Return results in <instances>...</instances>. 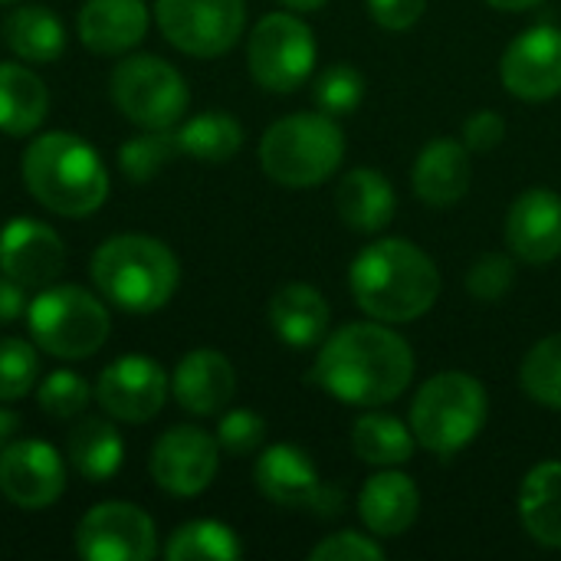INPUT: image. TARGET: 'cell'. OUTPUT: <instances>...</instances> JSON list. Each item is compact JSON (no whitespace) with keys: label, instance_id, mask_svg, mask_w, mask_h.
I'll use <instances>...</instances> for the list:
<instances>
[{"label":"cell","instance_id":"cell-36","mask_svg":"<svg viewBox=\"0 0 561 561\" xmlns=\"http://www.w3.org/2000/svg\"><path fill=\"white\" fill-rule=\"evenodd\" d=\"M89 398H92V388L76 371H53L39 381V391H36L39 411L59 421L82 414L89 408Z\"/></svg>","mask_w":561,"mask_h":561},{"label":"cell","instance_id":"cell-18","mask_svg":"<svg viewBox=\"0 0 561 561\" xmlns=\"http://www.w3.org/2000/svg\"><path fill=\"white\" fill-rule=\"evenodd\" d=\"M506 247L513 256L546 266L561 256V194L552 187L523 191L506 210Z\"/></svg>","mask_w":561,"mask_h":561},{"label":"cell","instance_id":"cell-5","mask_svg":"<svg viewBox=\"0 0 561 561\" xmlns=\"http://www.w3.org/2000/svg\"><path fill=\"white\" fill-rule=\"evenodd\" d=\"M345 158V131L325 112H293L273 122L260 141V164L283 187H316Z\"/></svg>","mask_w":561,"mask_h":561},{"label":"cell","instance_id":"cell-44","mask_svg":"<svg viewBox=\"0 0 561 561\" xmlns=\"http://www.w3.org/2000/svg\"><path fill=\"white\" fill-rule=\"evenodd\" d=\"M493 10H506V13H523V10H533L539 7L542 0H486Z\"/></svg>","mask_w":561,"mask_h":561},{"label":"cell","instance_id":"cell-9","mask_svg":"<svg viewBox=\"0 0 561 561\" xmlns=\"http://www.w3.org/2000/svg\"><path fill=\"white\" fill-rule=\"evenodd\" d=\"M316 36L293 10L266 13L247 39V66L260 89L296 92L316 69Z\"/></svg>","mask_w":561,"mask_h":561},{"label":"cell","instance_id":"cell-43","mask_svg":"<svg viewBox=\"0 0 561 561\" xmlns=\"http://www.w3.org/2000/svg\"><path fill=\"white\" fill-rule=\"evenodd\" d=\"M16 427H20V417H16L13 411L0 408V454H3V447L10 444V437L16 434Z\"/></svg>","mask_w":561,"mask_h":561},{"label":"cell","instance_id":"cell-31","mask_svg":"<svg viewBox=\"0 0 561 561\" xmlns=\"http://www.w3.org/2000/svg\"><path fill=\"white\" fill-rule=\"evenodd\" d=\"M164 556L171 561H233L243 556L240 536L217 519H194L171 533Z\"/></svg>","mask_w":561,"mask_h":561},{"label":"cell","instance_id":"cell-25","mask_svg":"<svg viewBox=\"0 0 561 561\" xmlns=\"http://www.w3.org/2000/svg\"><path fill=\"white\" fill-rule=\"evenodd\" d=\"M519 519L526 533L546 546L561 549V463H536L519 483Z\"/></svg>","mask_w":561,"mask_h":561},{"label":"cell","instance_id":"cell-20","mask_svg":"<svg viewBox=\"0 0 561 561\" xmlns=\"http://www.w3.org/2000/svg\"><path fill=\"white\" fill-rule=\"evenodd\" d=\"M411 184L421 204L427 207H454L467 197L473 184V164L470 148L450 135H440L427 141L414 161Z\"/></svg>","mask_w":561,"mask_h":561},{"label":"cell","instance_id":"cell-27","mask_svg":"<svg viewBox=\"0 0 561 561\" xmlns=\"http://www.w3.org/2000/svg\"><path fill=\"white\" fill-rule=\"evenodd\" d=\"M417 437L411 424H404L394 414H385L378 408H368L355 424H352V450L362 463L368 467H401L414 457Z\"/></svg>","mask_w":561,"mask_h":561},{"label":"cell","instance_id":"cell-21","mask_svg":"<svg viewBox=\"0 0 561 561\" xmlns=\"http://www.w3.org/2000/svg\"><path fill=\"white\" fill-rule=\"evenodd\" d=\"M421 513V490L417 483L401 473L398 467H385L365 480L358 493V516L375 539H398L404 536Z\"/></svg>","mask_w":561,"mask_h":561},{"label":"cell","instance_id":"cell-17","mask_svg":"<svg viewBox=\"0 0 561 561\" xmlns=\"http://www.w3.org/2000/svg\"><path fill=\"white\" fill-rule=\"evenodd\" d=\"M66 266L62 237L36 220V217H13L0 227V270L26 289L49 286Z\"/></svg>","mask_w":561,"mask_h":561},{"label":"cell","instance_id":"cell-26","mask_svg":"<svg viewBox=\"0 0 561 561\" xmlns=\"http://www.w3.org/2000/svg\"><path fill=\"white\" fill-rule=\"evenodd\" d=\"M46 82L20 62H0V131L16 138L33 135L46 122Z\"/></svg>","mask_w":561,"mask_h":561},{"label":"cell","instance_id":"cell-1","mask_svg":"<svg viewBox=\"0 0 561 561\" xmlns=\"http://www.w3.org/2000/svg\"><path fill=\"white\" fill-rule=\"evenodd\" d=\"M414 352L388 322H348L319 342L309 381L348 408L398 401L414 381Z\"/></svg>","mask_w":561,"mask_h":561},{"label":"cell","instance_id":"cell-42","mask_svg":"<svg viewBox=\"0 0 561 561\" xmlns=\"http://www.w3.org/2000/svg\"><path fill=\"white\" fill-rule=\"evenodd\" d=\"M26 286H20L16 279H10L3 270H0V325H10L16 322L23 312H26Z\"/></svg>","mask_w":561,"mask_h":561},{"label":"cell","instance_id":"cell-35","mask_svg":"<svg viewBox=\"0 0 561 561\" xmlns=\"http://www.w3.org/2000/svg\"><path fill=\"white\" fill-rule=\"evenodd\" d=\"M39 378L36 342L0 339V401H20Z\"/></svg>","mask_w":561,"mask_h":561},{"label":"cell","instance_id":"cell-29","mask_svg":"<svg viewBox=\"0 0 561 561\" xmlns=\"http://www.w3.org/2000/svg\"><path fill=\"white\" fill-rule=\"evenodd\" d=\"M7 46L23 62H53L66 49V30L62 20L39 3H26L7 16Z\"/></svg>","mask_w":561,"mask_h":561},{"label":"cell","instance_id":"cell-3","mask_svg":"<svg viewBox=\"0 0 561 561\" xmlns=\"http://www.w3.org/2000/svg\"><path fill=\"white\" fill-rule=\"evenodd\" d=\"M20 174L33 201L59 217H89L108 197V171L99 151L69 131L36 135L23 148Z\"/></svg>","mask_w":561,"mask_h":561},{"label":"cell","instance_id":"cell-7","mask_svg":"<svg viewBox=\"0 0 561 561\" xmlns=\"http://www.w3.org/2000/svg\"><path fill=\"white\" fill-rule=\"evenodd\" d=\"M30 339L53 358L76 362L95 355L108 339V309L82 286H43L26 306Z\"/></svg>","mask_w":561,"mask_h":561},{"label":"cell","instance_id":"cell-12","mask_svg":"<svg viewBox=\"0 0 561 561\" xmlns=\"http://www.w3.org/2000/svg\"><path fill=\"white\" fill-rule=\"evenodd\" d=\"M76 552L85 561H148L158 552L154 519L135 503H99L76 526Z\"/></svg>","mask_w":561,"mask_h":561},{"label":"cell","instance_id":"cell-10","mask_svg":"<svg viewBox=\"0 0 561 561\" xmlns=\"http://www.w3.org/2000/svg\"><path fill=\"white\" fill-rule=\"evenodd\" d=\"M154 20L164 39L197 59L230 53L247 26V0H158Z\"/></svg>","mask_w":561,"mask_h":561},{"label":"cell","instance_id":"cell-24","mask_svg":"<svg viewBox=\"0 0 561 561\" xmlns=\"http://www.w3.org/2000/svg\"><path fill=\"white\" fill-rule=\"evenodd\" d=\"M329 302L309 283H286L270 299V325L289 348H319L329 335Z\"/></svg>","mask_w":561,"mask_h":561},{"label":"cell","instance_id":"cell-8","mask_svg":"<svg viewBox=\"0 0 561 561\" xmlns=\"http://www.w3.org/2000/svg\"><path fill=\"white\" fill-rule=\"evenodd\" d=\"M112 102L138 128H174L191 105L187 79L161 56H128L112 69Z\"/></svg>","mask_w":561,"mask_h":561},{"label":"cell","instance_id":"cell-45","mask_svg":"<svg viewBox=\"0 0 561 561\" xmlns=\"http://www.w3.org/2000/svg\"><path fill=\"white\" fill-rule=\"evenodd\" d=\"M276 3H283V7L293 10V13H316V10H322L329 0H276Z\"/></svg>","mask_w":561,"mask_h":561},{"label":"cell","instance_id":"cell-14","mask_svg":"<svg viewBox=\"0 0 561 561\" xmlns=\"http://www.w3.org/2000/svg\"><path fill=\"white\" fill-rule=\"evenodd\" d=\"M171 394V378L154 358L122 355L108 362L95 381V398L102 411L125 424H148L161 414Z\"/></svg>","mask_w":561,"mask_h":561},{"label":"cell","instance_id":"cell-2","mask_svg":"<svg viewBox=\"0 0 561 561\" xmlns=\"http://www.w3.org/2000/svg\"><path fill=\"white\" fill-rule=\"evenodd\" d=\"M348 289L362 312L404 325L427 316L440 296L437 263L404 237H385L358 250L348 266Z\"/></svg>","mask_w":561,"mask_h":561},{"label":"cell","instance_id":"cell-13","mask_svg":"<svg viewBox=\"0 0 561 561\" xmlns=\"http://www.w3.org/2000/svg\"><path fill=\"white\" fill-rule=\"evenodd\" d=\"M148 470L164 493L201 496L220 470V444L201 427H171L154 440Z\"/></svg>","mask_w":561,"mask_h":561},{"label":"cell","instance_id":"cell-34","mask_svg":"<svg viewBox=\"0 0 561 561\" xmlns=\"http://www.w3.org/2000/svg\"><path fill=\"white\" fill-rule=\"evenodd\" d=\"M312 99H316L319 112H325L332 118L352 115L365 99V76L352 62H335L316 79Z\"/></svg>","mask_w":561,"mask_h":561},{"label":"cell","instance_id":"cell-38","mask_svg":"<svg viewBox=\"0 0 561 561\" xmlns=\"http://www.w3.org/2000/svg\"><path fill=\"white\" fill-rule=\"evenodd\" d=\"M266 437V421L256 414V411H247V408H233L220 417V427H217V444L220 450L233 454V457H247V454H256L260 444Z\"/></svg>","mask_w":561,"mask_h":561},{"label":"cell","instance_id":"cell-46","mask_svg":"<svg viewBox=\"0 0 561 561\" xmlns=\"http://www.w3.org/2000/svg\"><path fill=\"white\" fill-rule=\"evenodd\" d=\"M0 3H16V0H0Z\"/></svg>","mask_w":561,"mask_h":561},{"label":"cell","instance_id":"cell-16","mask_svg":"<svg viewBox=\"0 0 561 561\" xmlns=\"http://www.w3.org/2000/svg\"><path fill=\"white\" fill-rule=\"evenodd\" d=\"M66 490V463L46 440H16L0 454V493L20 510H46Z\"/></svg>","mask_w":561,"mask_h":561},{"label":"cell","instance_id":"cell-33","mask_svg":"<svg viewBox=\"0 0 561 561\" xmlns=\"http://www.w3.org/2000/svg\"><path fill=\"white\" fill-rule=\"evenodd\" d=\"M519 385L536 404L561 411V332L546 335L529 348L519 368Z\"/></svg>","mask_w":561,"mask_h":561},{"label":"cell","instance_id":"cell-23","mask_svg":"<svg viewBox=\"0 0 561 561\" xmlns=\"http://www.w3.org/2000/svg\"><path fill=\"white\" fill-rule=\"evenodd\" d=\"M335 210L355 233H381L398 214V194L391 181L375 168H352L335 191Z\"/></svg>","mask_w":561,"mask_h":561},{"label":"cell","instance_id":"cell-41","mask_svg":"<svg viewBox=\"0 0 561 561\" xmlns=\"http://www.w3.org/2000/svg\"><path fill=\"white\" fill-rule=\"evenodd\" d=\"M365 3H368V16L391 33L411 30L427 10V0H365Z\"/></svg>","mask_w":561,"mask_h":561},{"label":"cell","instance_id":"cell-19","mask_svg":"<svg viewBox=\"0 0 561 561\" xmlns=\"http://www.w3.org/2000/svg\"><path fill=\"white\" fill-rule=\"evenodd\" d=\"M171 394L187 414L197 417L220 414L237 394V371L224 352L194 348L178 362L171 375Z\"/></svg>","mask_w":561,"mask_h":561},{"label":"cell","instance_id":"cell-30","mask_svg":"<svg viewBox=\"0 0 561 561\" xmlns=\"http://www.w3.org/2000/svg\"><path fill=\"white\" fill-rule=\"evenodd\" d=\"M178 145L181 154H191L207 164H224L243 148V125L230 112H201L187 122H181Z\"/></svg>","mask_w":561,"mask_h":561},{"label":"cell","instance_id":"cell-4","mask_svg":"<svg viewBox=\"0 0 561 561\" xmlns=\"http://www.w3.org/2000/svg\"><path fill=\"white\" fill-rule=\"evenodd\" d=\"M89 273L102 299L135 316L164 309L181 283V263L171 247L145 233L108 237L92 253Z\"/></svg>","mask_w":561,"mask_h":561},{"label":"cell","instance_id":"cell-37","mask_svg":"<svg viewBox=\"0 0 561 561\" xmlns=\"http://www.w3.org/2000/svg\"><path fill=\"white\" fill-rule=\"evenodd\" d=\"M516 286V263L506 253H486L467 270V293L477 302H500Z\"/></svg>","mask_w":561,"mask_h":561},{"label":"cell","instance_id":"cell-6","mask_svg":"<svg viewBox=\"0 0 561 561\" xmlns=\"http://www.w3.org/2000/svg\"><path fill=\"white\" fill-rule=\"evenodd\" d=\"M486 414L490 398L480 378L470 371H440L414 394L408 424L417 437V447L437 457H454L480 437Z\"/></svg>","mask_w":561,"mask_h":561},{"label":"cell","instance_id":"cell-39","mask_svg":"<svg viewBox=\"0 0 561 561\" xmlns=\"http://www.w3.org/2000/svg\"><path fill=\"white\" fill-rule=\"evenodd\" d=\"M388 556L385 546L368 533H355V529H342L329 539H322L309 559L312 561H381Z\"/></svg>","mask_w":561,"mask_h":561},{"label":"cell","instance_id":"cell-32","mask_svg":"<svg viewBox=\"0 0 561 561\" xmlns=\"http://www.w3.org/2000/svg\"><path fill=\"white\" fill-rule=\"evenodd\" d=\"M178 154H181V145H178L174 128H141V135L128 138L118 148V168L128 181L145 184L158 178Z\"/></svg>","mask_w":561,"mask_h":561},{"label":"cell","instance_id":"cell-40","mask_svg":"<svg viewBox=\"0 0 561 561\" xmlns=\"http://www.w3.org/2000/svg\"><path fill=\"white\" fill-rule=\"evenodd\" d=\"M506 138V118L496 108H477L467 122H463V145L477 154L496 151Z\"/></svg>","mask_w":561,"mask_h":561},{"label":"cell","instance_id":"cell-28","mask_svg":"<svg viewBox=\"0 0 561 561\" xmlns=\"http://www.w3.org/2000/svg\"><path fill=\"white\" fill-rule=\"evenodd\" d=\"M66 457L79 477L102 483V480H112L118 473V467L125 460V440L115 431V424H108L102 417H85L69 434Z\"/></svg>","mask_w":561,"mask_h":561},{"label":"cell","instance_id":"cell-22","mask_svg":"<svg viewBox=\"0 0 561 561\" xmlns=\"http://www.w3.org/2000/svg\"><path fill=\"white\" fill-rule=\"evenodd\" d=\"M145 0H85L79 10V39L99 56H122L148 33Z\"/></svg>","mask_w":561,"mask_h":561},{"label":"cell","instance_id":"cell-15","mask_svg":"<svg viewBox=\"0 0 561 561\" xmlns=\"http://www.w3.org/2000/svg\"><path fill=\"white\" fill-rule=\"evenodd\" d=\"M500 79L523 102H549L561 95V26L536 23L523 30L500 59Z\"/></svg>","mask_w":561,"mask_h":561},{"label":"cell","instance_id":"cell-11","mask_svg":"<svg viewBox=\"0 0 561 561\" xmlns=\"http://www.w3.org/2000/svg\"><path fill=\"white\" fill-rule=\"evenodd\" d=\"M253 480L256 490L283 510H306L319 519H335L345 506V493L325 483L312 457L296 444L266 447L256 457Z\"/></svg>","mask_w":561,"mask_h":561}]
</instances>
